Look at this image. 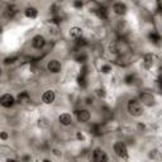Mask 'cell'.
Masks as SVG:
<instances>
[{
  "label": "cell",
  "instance_id": "1",
  "mask_svg": "<svg viewBox=\"0 0 162 162\" xmlns=\"http://www.w3.org/2000/svg\"><path fill=\"white\" fill-rule=\"evenodd\" d=\"M127 108H128L129 114L133 115V117H141V115L143 114V106H142V104H141L138 100H136V99L129 100Z\"/></svg>",
  "mask_w": 162,
  "mask_h": 162
},
{
  "label": "cell",
  "instance_id": "2",
  "mask_svg": "<svg viewBox=\"0 0 162 162\" xmlns=\"http://www.w3.org/2000/svg\"><path fill=\"white\" fill-rule=\"evenodd\" d=\"M114 152L120 158H124V160L128 158V150H127V146L123 142H117L114 144Z\"/></svg>",
  "mask_w": 162,
  "mask_h": 162
},
{
  "label": "cell",
  "instance_id": "3",
  "mask_svg": "<svg viewBox=\"0 0 162 162\" xmlns=\"http://www.w3.org/2000/svg\"><path fill=\"white\" fill-rule=\"evenodd\" d=\"M92 161L94 162H108L109 157H108L106 152L103 151L101 148H95L92 151Z\"/></svg>",
  "mask_w": 162,
  "mask_h": 162
},
{
  "label": "cell",
  "instance_id": "4",
  "mask_svg": "<svg viewBox=\"0 0 162 162\" xmlns=\"http://www.w3.org/2000/svg\"><path fill=\"white\" fill-rule=\"evenodd\" d=\"M76 117L80 123H87L91 118V114L86 109H81V110H76Z\"/></svg>",
  "mask_w": 162,
  "mask_h": 162
},
{
  "label": "cell",
  "instance_id": "5",
  "mask_svg": "<svg viewBox=\"0 0 162 162\" xmlns=\"http://www.w3.org/2000/svg\"><path fill=\"white\" fill-rule=\"evenodd\" d=\"M15 103V99L10 94H4V95L0 98V104H2L4 108H11Z\"/></svg>",
  "mask_w": 162,
  "mask_h": 162
},
{
  "label": "cell",
  "instance_id": "6",
  "mask_svg": "<svg viewBox=\"0 0 162 162\" xmlns=\"http://www.w3.org/2000/svg\"><path fill=\"white\" fill-rule=\"evenodd\" d=\"M61 67L62 66H61L60 61H57V60H51L47 63V70L52 74H58L61 71Z\"/></svg>",
  "mask_w": 162,
  "mask_h": 162
},
{
  "label": "cell",
  "instance_id": "7",
  "mask_svg": "<svg viewBox=\"0 0 162 162\" xmlns=\"http://www.w3.org/2000/svg\"><path fill=\"white\" fill-rule=\"evenodd\" d=\"M32 45H33V47L36 49H42L45 47V45H46V39H45L43 36H40V34L34 36L33 39H32Z\"/></svg>",
  "mask_w": 162,
  "mask_h": 162
},
{
  "label": "cell",
  "instance_id": "8",
  "mask_svg": "<svg viewBox=\"0 0 162 162\" xmlns=\"http://www.w3.org/2000/svg\"><path fill=\"white\" fill-rule=\"evenodd\" d=\"M55 91H52V90H47L43 92V95H42V101L45 104H52L53 101H55Z\"/></svg>",
  "mask_w": 162,
  "mask_h": 162
},
{
  "label": "cell",
  "instance_id": "9",
  "mask_svg": "<svg viewBox=\"0 0 162 162\" xmlns=\"http://www.w3.org/2000/svg\"><path fill=\"white\" fill-rule=\"evenodd\" d=\"M113 10L118 15H124L127 13V5L124 3H115L113 5Z\"/></svg>",
  "mask_w": 162,
  "mask_h": 162
},
{
  "label": "cell",
  "instance_id": "10",
  "mask_svg": "<svg viewBox=\"0 0 162 162\" xmlns=\"http://www.w3.org/2000/svg\"><path fill=\"white\" fill-rule=\"evenodd\" d=\"M58 120H60V123L62 126H70L72 123V117L69 113H63V114H61L58 117Z\"/></svg>",
  "mask_w": 162,
  "mask_h": 162
},
{
  "label": "cell",
  "instance_id": "11",
  "mask_svg": "<svg viewBox=\"0 0 162 162\" xmlns=\"http://www.w3.org/2000/svg\"><path fill=\"white\" fill-rule=\"evenodd\" d=\"M141 100H142V103H144L147 105H153L155 104V98L152 96V94H148V92L141 94Z\"/></svg>",
  "mask_w": 162,
  "mask_h": 162
},
{
  "label": "cell",
  "instance_id": "12",
  "mask_svg": "<svg viewBox=\"0 0 162 162\" xmlns=\"http://www.w3.org/2000/svg\"><path fill=\"white\" fill-rule=\"evenodd\" d=\"M17 13H18V8L14 6V5H10V6H8L6 10L4 11V17H5V18H13V17L17 14Z\"/></svg>",
  "mask_w": 162,
  "mask_h": 162
},
{
  "label": "cell",
  "instance_id": "13",
  "mask_svg": "<svg viewBox=\"0 0 162 162\" xmlns=\"http://www.w3.org/2000/svg\"><path fill=\"white\" fill-rule=\"evenodd\" d=\"M24 14L27 18H29V19H36L38 17V10L36 8H27L25 11H24Z\"/></svg>",
  "mask_w": 162,
  "mask_h": 162
},
{
  "label": "cell",
  "instance_id": "14",
  "mask_svg": "<svg viewBox=\"0 0 162 162\" xmlns=\"http://www.w3.org/2000/svg\"><path fill=\"white\" fill-rule=\"evenodd\" d=\"M70 36L72 38L79 39V38H81V36H83V29H81L80 27H72L70 29Z\"/></svg>",
  "mask_w": 162,
  "mask_h": 162
},
{
  "label": "cell",
  "instance_id": "15",
  "mask_svg": "<svg viewBox=\"0 0 162 162\" xmlns=\"http://www.w3.org/2000/svg\"><path fill=\"white\" fill-rule=\"evenodd\" d=\"M29 99H31V96L27 91H22L18 95V103H28Z\"/></svg>",
  "mask_w": 162,
  "mask_h": 162
},
{
  "label": "cell",
  "instance_id": "16",
  "mask_svg": "<svg viewBox=\"0 0 162 162\" xmlns=\"http://www.w3.org/2000/svg\"><path fill=\"white\" fill-rule=\"evenodd\" d=\"M153 55H151V53H148V55L144 56V66L147 67V69H150V67H152L153 65Z\"/></svg>",
  "mask_w": 162,
  "mask_h": 162
},
{
  "label": "cell",
  "instance_id": "17",
  "mask_svg": "<svg viewBox=\"0 0 162 162\" xmlns=\"http://www.w3.org/2000/svg\"><path fill=\"white\" fill-rule=\"evenodd\" d=\"M95 13L100 19H106L108 18V10L105 8H99V9L95 10Z\"/></svg>",
  "mask_w": 162,
  "mask_h": 162
},
{
  "label": "cell",
  "instance_id": "18",
  "mask_svg": "<svg viewBox=\"0 0 162 162\" xmlns=\"http://www.w3.org/2000/svg\"><path fill=\"white\" fill-rule=\"evenodd\" d=\"M17 58H18V56H17V55L11 56V57H6V58L4 60V63H5V65H9V63H14V62L17 61Z\"/></svg>",
  "mask_w": 162,
  "mask_h": 162
},
{
  "label": "cell",
  "instance_id": "19",
  "mask_svg": "<svg viewBox=\"0 0 162 162\" xmlns=\"http://www.w3.org/2000/svg\"><path fill=\"white\" fill-rule=\"evenodd\" d=\"M150 38L153 40V42H158V40H160V36H158L157 33H155V32H152V33L150 34Z\"/></svg>",
  "mask_w": 162,
  "mask_h": 162
},
{
  "label": "cell",
  "instance_id": "20",
  "mask_svg": "<svg viewBox=\"0 0 162 162\" xmlns=\"http://www.w3.org/2000/svg\"><path fill=\"white\" fill-rule=\"evenodd\" d=\"M0 139L6 141V139H8V133H5V132H0Z\"/></svg>",
  "mask_w": 162,
  "mask_h": 162
},
{
  "label": "cell",
  "instance_id": "21",
  "mask_svg": "<svg viewBox=\"0 0 162 162\" xmlns=\"http://www.w3.org/2000/svg\"><path fill=\"white\" fill-rule=\"evenodd\" d=\"M133 80H134V76H133V75H129V76L126 77V83H127V84H130V83H133Z\"/></svg>",
  "mask_w": 162,
  "mask_h": 162
},
{
  "label": "cell",
  "instance_id": "22",
  "mask_svg": "<svg viewBox=\"0 0 162 162\" xmlns=\"http://www.w3.org/2000/svg\"><path fill=\"white\" fill-rule=\"evenodd\" d=\"M110 70H112V69H110L109 66H104V67H101V71H103V72H105V74H106V72H109Z\"/></svg>",
  "mask_w": 162,
  "mask_h": 162
},
{
  "label": "cell",
  "instance_id": "23",
  "mask_svg": "<svg viewBox=\"0 0 162 162\" xmlns=\"http://www.w3.org/2000/svg\"><path fill=\"white\" fill-rule=\"evenodd\" d=\"M85 43H86V42H85V39H81V38L77 39V45H79V46H84Z\"/></svg>",
  "mask_w": 162,
  "mask_h": 162
},
{
  "label": "cell",
  "instance_id": "24",
  "mask_svg": "<svg viewBox=\"0 0 162 162\" xmlns=\"http://www.w3.org/2000/svg\"><path fill=\"white\" fill-rule=\"evenodd\" d=\"M74 5H75L76 8H83V3H81V2H75Z\"/></svg>",
  "mask_w": 162,
  "mask_h": 162
},
{
  "label": "cell",
  "instance_id": "25",
  "mask_svg": "<svg viewBox=\"0 0 162 162\" xmlns=\"http://www.w3.org/2000/svg\"><path fill=\"white\" fill-rule=\"evenodd\" d=\"M99 95H100V96H105V90H104V89H100V90H99Z\"/></svg>",
  "mask_w": 162,
  "mask_h": 162
},
{
  "label": "cell",
  "instance_id": "26",
  "mask_svg": "<svg viewBox=\"0 0 162 162\" xmlns=\"http://www.w3.org/2000/svg\"><path fill=\"white\" fill-rule=\"evenodd\" d=\"M77 138H79V139H84V136H83L81 133H77Z\"/></svg>",
  "mask_w": 162,
  "mask_h": 162
},
{
  "label": "cell",
  "instance_id": "27",
  "mask_svg": "<svg viewBox=\"0 0 162 162\" xmlns=\"http://www.w3.org/2000/svg\"><path fill=\"white\" fill-rule=\"evenodd\" d=\"M6 162H18V161H17V160H13V158H8Z\"/></svg>",
  "mask_w": 162,
  "mask_h": 162
},
{
  "label": "cell",
  "instance_id": "28",
  "mask_svg": "<svg viewBox=\"0 0 162 162\" xmlns=\"http://www.w3.org/2000/svg\"><path fill=\"white\" fill-rule=\"evenodd\" d=\"M53 152H55V155H56V156H60V155H61V152H60L58 150H55V151H53Z\"/></svg>",
  "mask_w": 162,
  "mask_h": 162
},
{
  "label": "cell",
  "instance_id": "29",
  "mask_svg": "<svg viewBox=\"0 0 162 162\" xmlns=\"http://www.w3.org/2000/svg\"><path fill=\"white\" fill-rule=\"evenodd\" d=\"M43 162H51V161H49V160H45Z\"/></svg>",
  "mask_w": 162,
  "mask_h": 162
},
{
  "label": "cell",
  "instance_id": "30",
  "mask_svg": "<svg viewBox=\"0 0 162 162\" xmlns=\"http://www.w3.org/2000/svg\"><path fill=\"white\" fill-rule=\"evenodd\" d=\"M2 31H3V28H2V25H0V33H2Z\"/></svg>",
  "mask_w": 162,
  "mask_h": 162
},
{
  "label": "cell",
  "instance_id": "31",
  "mask_svg": "<svg viewBox=\"0 0 162 162\" xmlns=\"http://www.w3.org/2000/svg\"><path fill=\"white\" fill-rule=\"evenodd\" d=\"M0 76H2V69H0Z\"/></svg>",
  "mask_w": 162,
  "mask_h": 162
}]
</instances>
